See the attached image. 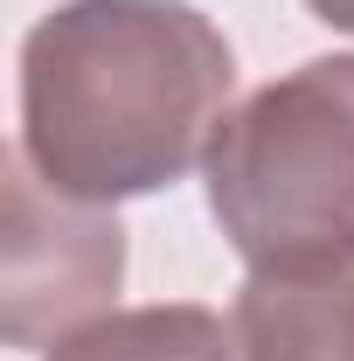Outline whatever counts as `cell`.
<instances>
[{
	"mask_svg": "<svg viewBox=\"0 0 354 361\" xmlns=\"http://www.w3.org/2000/svg\"><path fill=\"white\" fill-rule=\"evenodd\" d=\"M236 90L222 28L188 0H63L21 42V160L70 202H133L209 167Z\"/></svg>",
	"mask_w": 354,
	"mask_h": 361,
	"instance_id": "1",
	"label": "cell"
},
{
	"mask_svg": "<svg viewBox=\"0 0 354 361\" xmlns=\"http://www.w3.org/2000/svg\"><path fill=\"white\" fill-rule=\"evenodd\" d=\"M209 216L250 271L354 250V56L250 90L209 146Z\"/></svg>",
	"mask_w": 354,
	"mask_h": 361,
	"instance_id": "2",
	"label": "cell"
},
{
	"mask_svg": "<svg viewBox=\"0 0 354 361\" xmlns=\"http://www.w3.org/2000/svg\"><path fill=\"white\" fill-rule=\"evenodd\" d=\"M126 278V229L97 202H70L35 180V167L7 160V236H0V334L35 355L63 348L77 326L104 319Z\"/></svg>",
	"mask_w": 354,
	"mask_h": 361,
	"instance_id": "3",
	"label": "cell"
},
{
	"mask_svg": "<svg viewBox=\"0 0 354 361\" xmlns=\"http://www.w3.org/2000/svg\"><path fill=\"white\" fill-rule=\"evenodd\" d=\"M229 361H354V250L250 271L229 306Z\"/></svg>",
	"mask_w": 354,
	"mask_h": 361,
	"instance_id": "4",
	"label": "cell"
},
{
	"mask_svg": "<svg viewBox=\"0 0 354 361\" xmlns=\"http://www.w3.org/2000/svg\"><path fill=\"white\" fill-rule=\"evenodd\" d=\"M49 361H229V326L209 306H133L77 326Z\"/></svg>",
	"mask_w": 354,
	"mask_h": 361,
	"instance_id": "5",
	"label": "cell"
},
{
	"mask_svg": "<svg viewBox=\"0 0 354 361\" xmlns=\"http://www.w3.org/2000/svg\"><path fill=\"white\" fill-rule=\"evenodd\" d=\"M312 14L326 21V28H341V35H354V0H306Z\"/></svg>",
	"mask_w": 354,
	"mask_h": 361,
	"instance_id": "6",
	"label": "cell"
}]
</instances>
